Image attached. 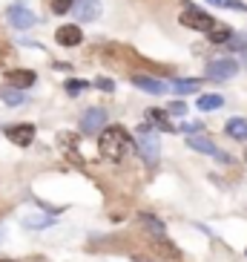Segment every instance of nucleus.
<instances>
[{
    "instance_id": "obj_3",
    "label": "nucleus",
    "mask_w": 247,
    "mask_h": 262,
    "mask_svg": "<svg viewBox=\"0 0 247 262\" xmlns=\"http://www.w3.org/2000/svg\"><path fill=\"white\" fill-rule=\"evenodd\" d=\"M181 24H184L187 29H195V32H210L213 24H216V17H210L207 12H201V9H195V6H187L184 12H181Z\"/></svg>"
},
{
    "instance_id": "obj_15",
    "label": "nucleus",
    "mask_w": 247,
    "mask_h": 262,
    "mask_svg": "<svg viewBox=\"0 0 247 262\" xmlns=\"http://www.w3.org/2000/svg\"><path fill=\"white\" fill-rule=\"evenodd\" d=\"M195 107L204 110V113H213V110L224 107V98L218 93H207V95H199V101H195Z\"/></svg>"
},
{
    "instance_id": "obj_22",
    "label": "nucleus",
    "mask_w": 247,
    "mask_h": 262,
    "mask_svg": "<svg viewBox=\"0 0 247 262\" xmlns=\"http://www.w3.org/2000/svg\"><path fill=\"white\" fill-rule=\"evenodd\" d=\"M164 113H167V116H172V118H184L187 116V104H184V101H172Z\"/></svg>"
},
{
    "instance_id": "obj_13",
    "label": "nucleus",
    "mask_w": 247,
    "mask_h": 262,
    "mask_svg": "<svg viewBox=\"0 0 247 262\" xmlns=\"http://www.w3.org/2000/svg\"><path fill=\"white\" fill-rule=\"evenodd\" d=\"M138 222L144 225V231H150L155 239L167 236V228H164V222L158 219V216H153V213H141V216H138Z\"/></svg>"
},
{
    "instance_id": "obj_9",
    "label": "nucleus",
    "mask_w": 247,
    "mask_h": 262,
    "mask_svg": "<svg viewBox=\"0 0 247 262\" xmlns=\"http://www.w3.org/2000/svg\"><path fill=\"white\" fill-rule=\"evenodd\" d=\"M187 147H193V150H199V153H207V156H216L218 162H230V156L221 153L213 141L207 139V136H187Z\"/></svg>"
},
{
    "instance_id": "obj_8",
    "label": "nucleus",
    "mask_w": 247,
    "mask_h": 262,
    "mask_svg": "<svg viewBox=\"0 0 247 262\" xmlns=\"http://www.w3.org/2000/svg\"><path fill=\"white\" fill-rule=\"evenodd\" d=\"M132 84L138 86V90H144V93H150V95H164V93H170V86L164 84L161 78H155V75H144V72L132 75Z\"/></svg>"
},
{
    "instance_id": "obj_20",
    "label": "nucleus",
    "mask_w": 247,
    "mask_h": 262,
    "mask_svg": "<svg viewBox=\"0 0 247 262\" xmlns=\"http://www.w3.org/2000/svg\"><path fill=\"white\" fill-rule=\"evenodd\" d=\"M23 225L29 228V231H40V228H46V225H52V216H26Z\"/></svg>"
},
{
    "instance_id": "obj_6",
    "label": "nucleus",
    "mask_w": 247,
    "mask_h": 262,
    "mask_svg": "<svg viewBox=\"0 0 247 262\" xmlns=\"http://www.w3.org/2000/svg\"><path fill=\"white\" fill-rule=\"evenodd\" d=\"M69 12L81 20V24H92V20L101 17V0H75Z\"/></svg>"
},
{
    "instance_id": "obj_19",
    "label": "nucleus",
    "mask_w": 247,
    "mask_h": 262,
    "mask_svg": "<svg viewBox=\"0 0 247 262\" xmlns=\"http://www.w3.org/2000/svg\"><path fill=\"white\" fill-rule=\"evenodd\" d=\"M147 121H153V124H158L164 133H172V124H170V116L164 113V110H150L147 113Z\"/></svg>"
},
{
    "instance_id": "obj_7",
    "label": "nucleus",
    "mask_w": 247,
    "mask_h": 262,
    "mask_svg": "<svg viewBox=\"0 0 247 262\" xmlns=\"http://www.w3.org/2000/svg\"><path fill=\"white\" fill-rule=\"evenodd\" d=\"M6 139L12 141V144H17V147H29L32 141H35V124H12V127H6Z\"/></svg>"
},
{
    "instance_id": "obj_5",
    "label": "nucleus",
    "mask_w": 247,
    "mask_h": 262,
    "mask_svg": "<svg viewBox=\"0 0 247 262\" xmlns=\"http://www.w3.org/2000/svg\"><path fill=\"white\" fill-rule=\"evenodd\" d=\"M239 72V61H233V58H218V61H210L207 63V72L204 75L210 81H227Z\"/></svg>"
},
{
    "instance_id": "obj_4",
    "label": "nucleus",
    "mask_w": 247,
    "mask_h": 262,
    "mask_svg": "<svg viewBox=\"0 0 247 262\" xmlns=\"http://www.w3.org/2000/svg\"><path fill=\"white\" fill-rule=\"evenodd\" d=\"M6 17L15 29H32V26L38 24V15H35L32 9H26L23 3H12V6L6 9Z\"/></svg>"
},
{
    "instance_id": "obj_10",
    "label": "nucleus",
    "mask_w": 247,
    "mask_h": 262,
    "mask_svg": "<svg viewBox=\"0 0 247 262\" xmlns=\"http://www.w3.org/2000/svg\"><path fill=\"white\" fill-rule=\"evenodd\" d=\"M101 127H107V110L89 107L84 116H81V130L84 133H98Z\"/></svg>"
},
{
    "instance_id": "obj_17",
    "label": "nucleus",
    "mask_w": 247,
    "mask_h": 262,
    "mask_svg": "<svg viewBox=\"0 0 247 262\" xmlns=\"http://www.w3.org/2000/svg\"><path fill=\"white\" fill-rule=\"evenodd\" d=\"M0 98H3V104H9V107H17V104H23L26 101V95H23V90L6 86V90H0Z\"/></svg>"
},
{
    "instance_id": "obj_1",
    "label": "nucleus",
    "mask_w": 247,
    "mask_h": 262,
    "mask_svg": "<svg viewBox=\"0 0 247 262\" xmlns=\"http://www.w3.org/2000/svg\"><path fill=\"white\" fill-rule=\"evenodd\" d=\"M98 133H101L98 150H101V156H107L109 162H124V159L132 153V147H135L130 136H127L121 127H115V124H109V127H101Z\"/></svg>"
},
{
    "instance_id": "obj_23",
    "label": "nucleus",
    "mask_w": 247,
    "mask_h": 262,
    "mask_svg": "<svg viewBox=\"0 0 247 262\" xmlns=\"http://www.w3.org/2000/svg\"><path fill=\"white\" fill-rule=\"evenodd\" d=\"M224 47H230V49H247V35H244V32H241V35H236V32H233L230 40H227Z\"/></svg>"
},
{
    "instance_id": "obj_30",
    "label": "nucleus",
    "mask_w": 247,
    "mask_h": 262,
    "mask_svg": "<svg viewBox=\"0 0 247 262\" xmlns=\"http://www.w3.org/2000/svg\"><path fill=\"white\" fill-rule=\"evenodd\" d=\"M244 162H247V150H244Z\"/></svg>"
},
{
    "instance_id": "obj_27",
    "label": "nucleus",
    "mask_w": 247,
    "mask_h": 262,
    "mask_svg": "<svg viewBox=\"0 0 247 262\" xmlns=\"http://www.w3.org/2000/svg\"><path fill=\"white\" fill-rule=\"evenodd\" d=\"M207 3H213V6H224L227 0H207Z\"/></svg>"
},
{
    "instance_id": "obj_16",
    "label": "nucleus",
    "mask_w": 247,
    "mask_h": 262,
    "mask_svg": "<svg viewBox=\"0 0 247 262\" xmlns=\"http://www.w3.org/2000/svg\"><path fill=\"white\" fill-rule=\"evenodd\" d=\"M170 93H176V95H190L199 86V81L195 78H176V81H170Z\"/></svg>"
},
{
    "instance_id": "obj_2",
    "label": "nucleus",
    "mask_w": 247,
    "mask_h": 262,
    "mask_svg": "<svg viewBox=\"0 0 247 262\" xmlns=\"http://www.w3.org/2000/svg\"><path fill=\"white\" fill-rule=\"evenodd\" d=\"M135 147H138L141 159L147 164H155L158 162V156H161V139H158V133L147 124H141L138 130H135Z\"/></svg>"
},
{
    "instance_id": "obj_21",
    "label": "nucleus",
    "mask_w": 247,
    "mask_h": 262,
    "mask_svg": "<svg viewBox=\"0 0 247 262\" xmlns=\"http://www.w3.org/2000/svg\"><path fill=\"white\" fill-rule=\"evenodd\" d=\"M63 86H66V95H72V98H75V95H81L89 84H86L84 78H69V81H66Z\"/></svg>"
},
{
    "instance_id": "obj_18",
    "label": "nucleus",
    "mask_w": 247,
    "mask_h": 262,
    "mask_svg": "<svg viewBox=\"0 0 247 262\" xmlns=\"http://www.w3.org/2000/svg\"><path fill=\"white\" fill-rule=\"evenodd\" d=\"M210 35V40H213V43H227V40H230V35H233V29L230 26H224V24H213V29L207 32Z\"/></svg>"
},
{
    "instance_id": "obj_26",
    "label": "nucleus",
    "mask_w": 247,
    "mask_h": 262,
    "mask_svg": "<svg viewBox=\"0 0 247 262\" xmlns=\"http://www.w3.org/2000/svg\"><path fill=\"white\" fill-rule=\"evenodd\" d=\"M181 130H184V133H195V130H199V124H181Z\"/></svg>"
},
{
    "instance_id": "obj_29",
    "label": "nucleus",
    "mask_w": 247,
    "mask_h": 262,
    "mask_svg": "<svg viewBox=\"0 0 247 262\" xmlns=\"http://www.w3.org/2000/svg\"><path fill=\"white\" fill-rule=\"evenodd\" d=\"M0 262H12V259H0Z\"/></svg>"
},
{
    "instance_id": "obj_28",
    "label": "nucleus",
    "mask_w": 247,
    "mask_h": 262,
    "mask_svg": "<svg viewBox=\"0 0 247 262\" xmlns=\"http://www.w3.org/2000/svg\"><path fill=\"white\" fill-rule=\"evenodd\" d=\"M0 242H3V228H0Z\"/></svg>"
},
{
    "instance_id": "obj_24",
    "label": "nucleus",
    "mask_w": 247,
    "mask_h": 262,
    "mask_svg": "<svg viewBox=\"0 0 247 262\" xmlns=\"http://www.w3.org/2000/svg\"><path fill=\"white\" fill-rule=\"evenodd\" d=\"M72 3H75V0H52V12L55 15H66L72 9Z\"/></svg>"
},
{
    "instance_id": "obj_11",
    "label": "nucleus",
    "mask_w": 247,
    "mask_h": 262,
    "mask_svg": "<svg viewBox=\"0 0 247 262\" xmlns=\"http://www.w3.org/2000/svg\"><path fill=\"white\" fill-rule=\"evenodd\" d=\"M55 40L61 43V47H78L81 40H84V32L78 24H63L61 29L55 32Z\"/></svg>"
},
{
    "instance_id": "obj_12",
    "label": "nucleus",
    "mask_w": 247,
    "mask_h": 262,
    "mask_svg": "<svg viewBox=\"0 0 247 262\" xmlns=\"http://www.w3.org/2000/svg\"><path fill=\"white\" fill-rule=\"evenodd\" d=\"M35 81H38L35 70H9L6 72V84L15 86V90H29Z\"/></svg>"
},
{
    "instance_id": "obj_14",
    "label": "nucleus",
    "mask_w": 247,
    "mask_h": 262,
    "mask_svg": "<svg viewBox=\"0 0 247 262\" xmlns=\"http://www.w3.org/2000/svg\"><path fill=\"white\" fill-rule=\"evenodd\" d=\"M224 133L236 141H247V118H230L224 124Z\"/></svg>"
},
{
    "instance_id": "obj_25",
    "label": "nucleus",
    "mask_w": 247,
    "mask_h": 262,
    "mask_svg": "<svg viewBox=\"0 0 247 262\" xmlns=\"http://www.w3.org/2000/svg\"><path fill=\"white\" fill-rule=\"evenodd\" d=\"M95 86H98V90H104V93H112V90H115V84H112V78H95Z\"/></svg>"
}]
</instances>
